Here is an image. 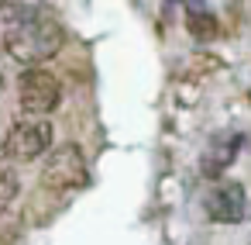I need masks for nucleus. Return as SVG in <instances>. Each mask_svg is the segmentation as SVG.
<instances>
[{"label":"nucleus","instance_id":"obj_1","mask_svg":"<svg viewBox=\"0 0 251 245\" xmlns=\"http://www.w3.org/2000/svg\"><path fill=\"white\" fill-rule=\"evenodd\" d=\"M62 45H66V31L49 14L38 18V21L11 25L7 35H4V49L11 52V59H18L21 66H31V69H38L52 56H59Z\"/></svg>","mask_w":251,"mask_h":245},{"label":"nucleus","instance_id":"obj_2","mask_svg":"<svg viewBox=\"0 0 251 245\" xmlns=\"http://www.w3.org/2000/svg\"><path fill=\"white\" fill-rule=\"evenodd\" d=\"M42 183H45V190H55V193L83 190L90 183V166H86L83 149L76 142H66V145L52 149L45 155V166H42Z\"/></svg>","mask_w":251,"mask_h":245},{"label":"nucleus","instance_id":"obj_3","mask_svg":"<svg viewBox=\"0 0 251 245\" xmlns=\"http://www.w3.org/2000/svg\"><path fill=\"white\" fill-rule=\"evenodd\" d=\"M0 152H4L11 162H35V159L49 155L52 152V121H45V118L18 121L7 131Z\"/></svg>","mask_w":251,"mask_h":245},{"label":"nucleus","instance_id":"obj_4","mask_svg":"<svg viewBox=\"0 0 251 245\" xmlns=\"http://www.w3.org/2000/svg\"><path fill=\"white\" fill-rule=\"evenodd\" d=\"M59 100H62V87L49 69H25L18 76V104L25 114L45 118L59 107Z\"/></svg>","mask_w":251,"mask_h":245},{"label":"nucleus","instance_id":"obj_5","mask_svg":"<svg viewBox=\"0 0 251 245\" xmlns=\"http://www.w3.org/2000/svg\"><path fill=\"white\" fill-rule=\"evenodd\" d=\"M203 211L210 221L217 224H237L248 214V193L237 180H220L206 197H203Z\"/></svg>","mask_w":251,"mask_h":245},{"label":"nucleus","instance_id":"obj_6","mask_svg":"<svg viewBox=\"0 0 251 245\" xmlns=\"http://www.w3.org/2000/svg\"><path fill=\"white\" fill-rule=\"evenodd\" d=\"M241 145H244V135H241V131H217V135L206 142L203 155H200V173H203V180H220V176L230 169V162L237 159Z\"/></svg>","mask_w":251,"mask_h":245},{"label":"nucleus","instance_id":"obj_7","mask_svg":"<svg viewBox=\"0 0 251 245\" xmlns=\"http://www.w3.org/2000/svg\"><path fill=\"white\" fill-rule=\"evenodd\" d=\"M186 28H189V35L196 42H213L217 38V18L206 7H200V4H189L186 7Z\"/></svg>","mask_w":251,"mask_h":245},{"label":"nucleus","instance_id":"obj_8","mask_svg":"<svg viewBox=\"0 0 251 245\" xmlns=\"http://www.w3.org/2000/svg\"><path fill=\"white\" fill-rule=\"evenodd\" d=\"M45 4H0V14H4L11 25H25V21H38L45 18Z\"/></svg>","mask_w":251,"mask_h":245},{"label":"nucleus","instance_id":"obj_9","mask_svg":"<svg viewBox=\"0 0 251 245\" xmlns=\"http://www.w3.org/2000/svg\"><path fill=\"white\" fill-rule=\"evenodd\" d=\"M18 186H21V183H18L14 162H11L4 152H0V200H4V204L14 200V197H18Z\"/></svg>","mask_w":251,"mask_h":245},{"label":"nucleus","instance_id":"obj_10","mask_svg":"<svg viewBox=\"0 0 251 245\" xmlns=\"http://www.w3.org/2000/svg\"><path fill=\"white\" fill-rule=\"evenodd\" d=\"M0 93H4V76H0Z\"/></svg>","mask_w":251,"mask_h":245}]
</instances>
